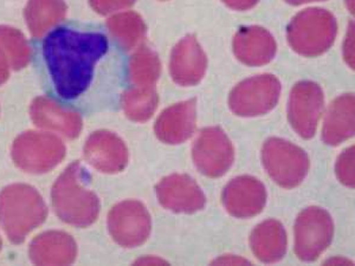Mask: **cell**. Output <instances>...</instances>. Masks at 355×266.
<instances>
[{"mask_svg": "<svg viewBox=\"0 0 355 266\" xmlns=\"http://www.w3.org/2000/svg\"><path fill=\"white\" fill-rule=\"evenodd\" d=\"M157 94L153 87L132 89L123 94L122 103L127 115L137 122H145L153 116L157 109Z\"/></svg>", "mask_w": 355, "mask_h": 266, "instance_id": "17", "label": "cell"}, {"mask_svg": "<svg viewBox=\"0 0 355 266\" xmlns=\"http://www.w3.org/2000/svg\"><path fill=\"white\" fill-rule=\"evenodd\" d=\"M197 100L172 105L155 122L157 139L168 145H178L189 140L196 130Z\"/></svg>", "mask_w": 355, "mask_h": 266, "instance_id": "12", "label": "cell"}, {"mask_svg": "<svg viewBox=\"0 0 355 266\" xmlns=\"http://www.w3.org/2000/svg\"><path fill=\"white\" fill-rule=\"evenodd\" d=\"M338 33L334 16L322 8H307L288 26V42L296 53L320 56L331 48Z\"/></svg>", "mask_w": 355, "mask_h": 266, "instance_id": "2", "label": "cell"}, {"mask_svg": "<svg viewBox=\"0 0 355 266\" xmlns=\"http://www.w3.org/2000/svg\"><path fill=\"white\" fill-rule=\"evenodd\" d=\"M110 53L105 33L71 23L53 28L33 44V57L49 96L62 108L78 110Z\"/></svg>", "mask_w": 355, "mask_h": 266, "instance_id": "1", "label": "cell"}, {"mask_svg": "<svg viewBox=\"0 0 355 266\" xmlns=\"http://www.w3.org/2000/svg\"><path fill=\"white\" fill-rule=\"evenodd\" d=\"M160 205L175 213H194L202 210L206 204L205 194L198 184L185 174H172L155 187Z\"/></svg>", "mask_w": 355, "mask_h": 266, "instance_id": "9", "label": "cell"}, {"mask_svg": "<svg viewBox=\"0 0 355 266\" xmlns=\"http://www.w3.org/2000/svg\"><path fill=\"white\" fill-rule=\"evenodd\" d=\"M192 157L196 167L206 177H223L234 163V145L220 128L210 127L199 134Z\"/></svg>", "mask_w": 355, "mask_h": 266, "instance_id": "6", "label": "cell"}, {"mask_svg": "<svg viewBox=\"0 0 355 266\" xmlns=\"http://www.w3.org/2000/svg\"><path fill=\"white\" fill-rule=\"evenodd\" d=\"M281 85L272 75L252 77L239 83L231 91L229 105L239 116L264 115L274 109L279 102Z\"/></svg>", "mask_w": 355, "mask_h": 266, "instance_id": "5", "label": "cell"}, {"mask_svg": "<svg viewBox=\"0 0 355 266\" xmlns=\"http://www.w3.org/2000/svg\"><path fill=\"white\" fill-rule=\"evenodd\" d=\"M114 39L125 50H130L145 37L146 26L141 17L137 13H125L115 17L108 24Z\"/></svg>", "mask_w": 355, "mask_h": 266, "instance_id": "18", "label": "cell"}, {"mask_svg": "<svg viewBox=\"0 0 355 266\" xmlns=\"http://www.w3.org/2000/svg\"><path fill=\"white\" fill-rule=\"evenodd\" d=\"M234 51L239 61L249 66L268 64L276 55V42L269 31L259 26L242 28L236 33Z\"/></svg>", "mask_w": 355, "mask_h": 266, "instance_id": "13", "label": "cell"}, {"mask_svg": "<svg viewBox=\"0 0 355 266\" xmlns=\"http://www.w3.org/2000/svg\"><path fill=\"white\" fill-rule=\"evenodd\" d=\"M323 105L322 89L314 82H300L293 88L288 105V118L300 136L306 140L314 136Z\"/></svg>", "mask_w": 355, "mask_h": 266, "instance_id": "7", "label": "cell"}, {"mask_svg": "<svg viewBox=\"0 0 355 266\" xmlns=\"http://www.w3.org/2000/svg\"><path fill=\"white\" fill-rule=\"evenodd\" d=\"M223 3L234 10L245 11V10L254 8V5L259 3V0H223Z\"/></svg>", "mask_w": 355, "mask_h": 266, "instance_id": "22", "label": "cell"}, {"mask_svg": "<svg viewBox=\"0 0 355 266\" xmlns=\"http://www.w3.org/2000/svg\"><path fill=\"white\" fill-rule=\"evenodd\" d=\"M223 204L225 210L236 218L254 217L266 207V186L249 175L236 177L223 192Z\"/></svg>", "mask_w": 355, "mask_h": 266, "instance_id": "10", "label": "cell"}, {"mask_svg": "<svg viewBox=\"0 0 355 266\" xmlns=\"http://www.w3.org/2000/svg\"><path fill=\"white\" fill-rule=\"evenodd\" d=\"M90 160L103 172H119L125 168L128 154L123 142L110 133L96 134L89 142Z\"/></svg>", "mask_w": 355, "mask_h": 266, "instance_id": "16", "label": "cell"}, {"mask_svg": "<svg viewBox=\"0 0 355 266\" xmlns=\"http://www.w3.org/2000/svg\"><path fill=\"white\" fill-rule=\"evenodd\" d=\"M250 246L261 262H279L287 251V233L282 224L276 220L259 224L251 233Z\"/></svg>", "mask_w": 355, "mask_h": 266, "instance_id": "15", "label": "cell"}, {"mask_svg": "<svg viewBox=\"0 0 355 266\" xmlns=\"http://www.w3.org/2000/svg\"><path fill=\"white\" fill-rule=\"evenodd\" d=\"M110 227L119 244L125 247H135L144 244L150 237L152 220L141 202H125L112 211Z\"/></svg>", "mask_w": 355, "mask_h": 266, "instance_id": "8", "label": "cell"}, {"mask_svg": "<svg viewBox=\"0 0 355 266\" xmlns=\"http://www.w3.org/2000/svg\"><path fill=\"white\" fill-rule=\"evenodd\" d=\"M336 175L340 181L348 187H354V147L348 148L340 155L336 162Z\"/></svg>", "mask_w": 355, "mask_h": 266, "instance_id": "20", "label": "cell"}, {"mask_svg": "<svg viewBox=\"0 0 355 266\" xmlns=\"http://www.w3.org/2000/svg\"><path fill=\"white\" fill-rule=\"evenodd\" d=\"M134 1L135 0H95V5L101 12H110L116 8L130 6Z\"/></svg>", "mask_w": 355, "mask_h": 266, "instance_id": "21", "label": "cell"}, {"mask_svg": "<svg viewBox=\"0 0 355 266\" xmlns=\"http://www.w3.org/2000/svg\"><path fill=\"white\" fill-rule=\"evenodd\" d=\"M286 1L291 5H301L311 3V1H320V0H286Z\"/></svg>", "mask_w": 355, "mask_h": 266, "instance_id": "23", "label": "cell"}, {"mask_svg": "<svg viewBox=\"0 0 355 266\" xmlns=\"http://www.w3.org/2000/svg\"><path fill=\"white\" fill-rule=\"evenodd\" d=\"M354 135V96L343 95L331 103L324 120L322 140L329 145H339Z\"/></svg>", "mask_w": 355, "mask_h": 266, "instance_id": "14", "label": "cell"}, {"mask_svg": "<svg viewBox=\"0 0 355 266\" xmlns=\"http://www.w3.org/2000/svg\"><path fill=\"white\" fill-rule=\"evenodd\" d=\"M160 73L162 64L159 57L148 48H140L130 60V80L140 87H153Z\"/></svg>", "mask_w": 355, "mask_h": 266, "instance_id": "19", "label": "cell"}, {"mask_svg": "<svg viewBox=\"0 0 355 266\" xmlns=\"http://www.w3.org/2000/svg\"><path fill=\"white\" fill-rule=\"evenodd\" d=\"M206 69L207 58L196 37H185L174 46L171 55L170 73L177 85H198L205 76Z\"/></svg>", "mask_w": 355, "mask_h": 266, "instance_id": "11", "label": "cell"}, {"mask_svg": "<svg viewBox=\"0 0 355 266\" xmlns=\"http://www.w3.org/2000/svg\"><path fill=\"white\" fill-rule=\"evenodd\" d=\"M262 160L271 179L284 188L301 185L311 166L302 148L279 137L269 139L264 143Z\"/></svg>", "mask_w": 355, "mask_h": 266, "instance_id": "3", "label": "cell"}, {"mask_svg": "<svg viewBox=\"0 0 355 266\" xmlns=\"http://www.w3.org/2000/svg\"><path fill=\"white\" fill-rule=\"evenodd\" d=\"M334 224L320 207L303 211L295 224V254L303 262H314L331 245Z\"/></svg>", "mask_w": 355, "mask_h": 266, "instance_id": "4", "label": "cell"}]
</instances>
